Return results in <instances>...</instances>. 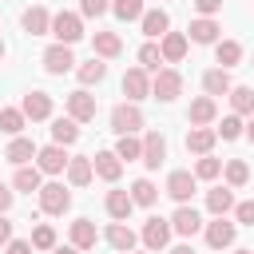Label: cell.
<instances>
[{
    "instance_id": "13",
    "label": "cell",
    "mask_w": 254,
    "mask_h": 254,
    "mask_svg": "<svg viewBox=\"0 0 254 254\" xmlns=\"http://www.w3.org/2000/svg\"><path fill=\"white\" fill-rule=\"evenodd\" d=\"M36 155H40V147H36L32 139H24V135H16V139H12L8 147H4V159H8L12 167H28V163H32Z\"/></svg>"
},
{
    "instance_id": "15",
    "label": "cell",
    "mask_w": 254,
    "mask_h": 254,
    "mask_svg": "<svg viewBox=\"0 0 254 254\" xmlns=\"http://www.w3.org/2000/svg\"><path fill=\"white\" fill-rule=\"evenodd\" d=\"M171 230H175V234H183V238H190V234H198V230H202V214H198L194 206H179V210L171 214Z\"/></svg>"
},
{
    "instance_id": "21",
    "label": "cell",
    "mask_w": 254,
    "mask_h": 254,
    "mask_svg": "<svg viewBox=\"0 0 254 254\" xmlns=\"http://www.w3.org/2000/svg\"><path fill=\"white\" fill-rule=\"evenodd\" d=\"M91 179H95L91 155H71V163H67V183H71V187H87Z\"/></svg>"
},
{
    "instance_id": "37",
    "label": "cell",
    "mask_w": 254,
    "mask_h": 254,
    "mask_svg": "<svg viewBox=\"0 0 254 254\" xmlns=\"http://www.w3.org/2000/svg\"><path fill=\"white\" fill-rule=\"evenodd\" d=\"M115 155H119V159H127V163L143 159V139H139V135H119V143H115Z\"/></svg>"
},
{
    "instance_id": "31",
    "label": "cell",
    "mask_w": 254,
    "mask_h": 254,
    "mask_svg": "<svg viewBox=\"0 0 254 254\" xmlns=\"http://www.w3.org/2000/svg\"><path fill=\"white\" fill-rule=\"evenodd\" d=\"M202 87H206V95L214 99V95H230L234 83H230V71H226V67H210V71L202 75Z\"/></svg>"
},
{
    "instance_id": "44",
    "label": "cell",
    "mask_w": 254,
    "mask_h": 254,
    "mask_svg": "<svg viewBox=\"0 0 254 254\" xmlns=\"http://www.w3.org/2000/svg\"><path fill=\"white\" fill-rule=\"evenodd\" d=\"M79 12L91 16V20H99L103 12H111V0H79Z\"/></svg>"
},
{
    "instance_id": "40",
    "label": "cell",
    "mask_w": 254,
    "mask_h": 254,
    "mask_svg": "<svg viewBox=\"0 0 254 254\" xmlns=\"http://www.w3.org/2000/svg\"><path fill=\"white\" fill-rule=\"evenodd\" d=\"M159 64H163L159 44H143V48H139V67H143V71H159Z\"/></svg>"
},
{
    "instance_id": "55",
    "label": "cell",
    "mask_w": 254,
    "mask_h": 254,
    "mask_svg": "<svg viewBox=\"0 0 254 254\" xmlns=\"http://www.w3.org/2000/svg\"><path fill=\"white\" fill-rule=\"evenodd\" d=\"M131 254H151V250H131Z\"/></svg>"
},
{
    "instance_id": "11",
    "label": "cell",
    "mask_w": 254,
    "mask_h": 254,
    "mask_svg": "<svg viewBox=\"0 0 254 254\" xmlns=\"http://www.w3.org/2000/svg\"><path fill=\"white\" fill-rule=\"evenodd\" d=\"M20 111H24L32 123L52 119V95H48V91H28V95L20 99Z\"/></svg>"
},
{
    "instance_id": "3",
    "label": "cell",
    "mask_w": 254,
    "mask_h": 254,
    "mask_svg": "<svg viewBox=\"0 0 254 254\" xmlns=\"http://www.w3.org/2000/svg\"><path fill=\"white\" fill-rule=\"evenodd\" d=\"M171 218H159V214H151L147 222H143V230H139V238H143V246L155 254V250H163L167 242H171Z\"/></svg>"
},
{
    "instance_id": "32",
    "label": "cell",
    "mask_w": 254,
    "mask_h": 254,
    "mask_svg": "<svg viewBox=\"0 0 254 254\" xmlns=\"http://www.w3.org/2000/svg\"><path fill=\"white\" fill-rule=\"evenodd\" d=\"M79 139V123L67 115V119H52V143H60V147H71Z\"/></svg>"
},
{
    "instance_id": "42",
    "label": "cell",
    "mask_w": 254,
    "mask_h": 254,
    "mask_svg": "<svg viewBox=\"0 0 254 254\" xmlns=\"http://www.w3.org/2000/svg\"><path fill=\"white\" fill-rule=\"evenodd\" d=\"M214 131H218L222 139H238V135H246V123H242V115H226Z\"/></svg>"
},
{
    "instance_id": "50",
    "label": "cell",
    "mask_w": 254,
    "mask_h": 254,
    "mask_svg": "<svg viewBox=\"0 0 254 254\" xmlns=\"http://www.w3.org/2000/svg\"><path fill=\"white\" fill-rule=\"evenodd\" d=\"M52 254H83V250H75V246H56Z\"/></svg>"
},
{
    "instance_id": "18",
    "label": "cell",
    "mask_w": 254,
    "mask_h": 254,
    "mask_svg": "<svg viewBox=\"0 0 254 254\" xmlns=\"http://www.w3.org/2000/svg\"><path fill=\"white\" fill-rule=\"evenodd\" d=\"M20 24H24V32H28V36H44V32H52V16H48V8H40V4L24 8Z\"/></svg>"
},
{
    "instance_id": "14",
    "label": "cell",
    "mask_w": 254,
    "mask_h": 254,
    "mask_svg": "<svg viewBox=\"0 0 254 254\" xmlns=\"http://www.w3.org/2000/svg\"><path fill=\"white\" fill-rule=\"evenodd\" d=\"M91 163H95V175H99L103 183H119V175H123V159H119L115 151H95Z\"/></svg>"
},
{
    "instance_id": "29",
    "label": "cell",
    "mask_w": 254,
    "mask_h": 254,
    "mask_svg": "<svg viewBox=\"0 0 254 254\" xmlns=\"http://www.w3.org/2000/svg\"><path fill=\"white\" fill-rule=\"evenodd\" d=\"M12 187L16 190H24V194H40V187H44V171L32 163V167H16V179H12Z\"/></svg>"
},
{
    "instance_id": "7",
    "label": "cell",
    "mask_w": 254,
    "mask_h": 254,
    "mask_svg": "<svg viewBox=\"0 0 254 254\" xmlns=\"http://www.w3.org/2000/svg\"><path fill=\"white\" fill-rule=\"evenodd\" d=\"M194 187H198L194 171H171V175H167V194H171V198H175L179 206H187V202H190Z\"/></svg>"
},
{
    "instance_id": "51",
    "label": "cell",
    "mask_w": 254,
    "mask_h": 254,
    "mask_svg": "<svg viewBox=\"0 0 254 254\" xmlns=\"http://www.w3.org/2000/svg\"><path fill=\"white\" fill-rule=\"evenodd\" d=\"M171 254H194V250H190V246L183 242V246H171Z\"/></svg>"
},
{
    "instance_id": "8",
    "label": "cell",
    "mask_w": 254,
    "mask_h": 254,
    "mask_svg": "<svg viewBox=\"0 0 254 254\" xmlns=\"http://www.w3.org/2000/svg\"><path fill=\"white\" fill-rule=\"evenodd\" d=\"M44 71H48V75L75 71V56H71V48H67V44H52V48L44 52Z\"/></svg>"
},
{
    "instance_id": "52",
    "label": "cell",
    "mask_w": 254,
    "mask_h": 254,
    "mask_svg": "<svg viewBox=\"0 0 254 254\" xmlns=\"http://www.w3.org/2000/svg\"><path fill=\"white\" fill-rule=\"evenodd\" d=\"M246 139L254 143V115H250V123H246Z\"/></svg>"
},
{
    "instance_id": "30",
    "label": "cell",
    "mask_w": 254,
    "mask_h": 254,
    "mask_svg": "<svg viewBox=\"0 0 254 254\" xmlns=\"http://www.w3.org/2000/svg\"><path fill=\"white\" fill-rule=\"evenodd\" d=\"M238 60H242V44H238V40H218V44H214V64H218V67L230 71V67H238Z\"/></svg>"
},
{
    "instance_id": "16",
    "label": "cell",
    "mask_w": 254,
    "mask_h": 254,
    "mask_svg": "<svg viewBox=\"0 0 254 254\" xmlns=\"http://www.w3.org/2000/svg\"><path fill=\"white\" fill-rule=\"evenodd\" d=\"M234 234H238V226H234V222H226V218H214V222H206V246H210V250L234 246Z\"/></svg>"
},
{
    "instance_id": "6",
    "label": "cell",
    "mask_w": 254,
    "mask_h": 254,
    "mask_svg": "<svg viewBox=\"0 0 254 254\" xmlns=\"http://www.w3.org/2000/svg\"><path fill=\"white\" fill-rule=\"evenodd\" d=\"M67 163H71V155H67L60 143L40 147V155H36V167H40L44 175H64V171H67Z\"/></svg>"
},
{
    "instance_id": "34",
    "label": "cell",
    "mask_w": 254,
    "mask_h": 254,
    "mask_svg": "<svg viewBox=\"0 0 254 254\" xmlns=\"http://www.w3.org/2000/svg\"><path fill=\"white\" fill-rule=\"evenodd\" d=\"M155 198H159V187L151 179H135L131 183V202L135 206H155Z\"/></svg>"
},
{
    "instance_id": "10",
    "label": "cell",
    "mask_w": 254,
    "mask_h": 254,
    "mask_svg": "<svg viewBox=\"0 0 254 254\" xmlns=\"http://www.w3.org/2000/svg\"><path fill=\"white\" fill-rule=\"evenodd\" d=\"M67 115H71L75 123H91V119H95V95H91L87 87L71 91V95H67Z\"/></svg>"
},
{
    "instance_id": "41",
    "label": "cell",
    "mask_w": 254,
    "mask_h": 254,
    "mask_svg": "<svg viewBox=\"0 0 254 254\" xmlns=\"http://www.w3.org/2000/svg\"><path fill=\"white\" fill-rule=\"evenodd\" d=\"M218 175H222V159L202 155V159L194 163V179H218Z\"/></svg>"
},
{
    "instance_id": "9",
    "label": "cell",
    "mask_w": 254,
    "mask_h": 254,
    "mask_svg": "<svg viewBox=\"0 0 254 254\" xmlns=\"http://www.w3.org/2000/svg\"><path fill=\"white\" fill-rule=\"evenodd\" d=\"M123 95H127V103L147 99V95H151V75H147L143 67H127V71H123Z\"/></svg>"
},
{
    "instance_id": "38",
    "label": "cell",
    "mask_w": 254,
    "mask_h": 254,
    "mask_svg": "<svg viewBox=\"0 0 254 254\" xmlns=\"http://www.w3.org/2000/svg\"><path fill=\"white\" fill-rule=\"evenodd\" d=\"M230 107L234 115H254V87H230Z\"/></svg>"
},
{
    "instance_id": "19",
    "label": "cell",
    "mask_w": 254,
    "mask_h": 254,
    "mask_svg": "<svg viewBox=\"0 0 254 254\" xmlns=\"http://www.w3.org/2000/svg\"><path fill=\"white\" fill-rule=\"evenodd\" d=\"M187 48H190V40H187L183 32H167V36L159 40V52H163V64H179V60L187 56Z\"/></svg>"
},
{
    "instance_id": "45",
    "label": "cell",
    "mask_w": 254,
    "mask_h": 254,
    "mask_svg": "<svg viewBox=\"0 0 254 254\" xmlns=\"http://www.w3.org/2000/svg\"><path fill=\"white\" fill-rule=\"evenodd\" d=\"M234 218H238L242 226H254V198H250V202H238V206H234Z\"/></svg>"
},
{
    "instance_id": "39",
    "label": "cell",
    "mask_w": 254,
    "mask_h": 254,
    "mask_svg": "<svg viewBox=\"0 0 254 254\" xmlns=\"http://www.w3.org/2000/svg\"><path fill=\"white\" fill-rule=\"evenodd\" d=\"M111 12H115L123 24H131V20H143V0H111Z\"/></svg>"
},
{
    "instance_id": "36",
    "label": "cell",
    "mask_w": 254,
    "mask_h": 254,
    "mask_svg": "<svg viewBox=\"0 0 254 254\" xmlns=\"http://www.w3.org/2000/svg\"><path fill=\"white\" fill-rule=\"evenodd\" d=\"M222 175H226V187H230V190H238V187L250 183V167H246L242 159H230V163L222 167Z\"/></svg>"
},
{
    "instance_id": "25",
    "label": "cell",
    "mask_w": 254,
    "mask_h": 254,
    "mask_svg": "<svg viewBox=\"0 0 254 254\" xmlns=\"http://www.w3.org/2000/svg\"><path fill=\"white\" fill-rule=\"evenodd\" d=\"M91 52H95L99 60H115V56L123 52L119 32H95V36H91Z\"/></svg>"
},
{
    "instance_id": "49",
    "label": "cell",
    "mask_w": 254,
    "mask_h": 254,
    "mask_svg": "<svg viewBox=\"0 0 254 254\" xmlns=\"http://www.w3.org/2000/svg\"><path fill=\"white\" fill-rule=\"evenodd\" d=\"M8 242H12V222L0 214V246H8Z\"/></svg>"
},
{
    "instance_id": "28",
    "label": "cell",
    "mask_w": 254,
    "mask_h": 254,
    "mask_svg": "<svg viewBox=\"0 0 254 254\" xmlns=\"http://www.w3.org/2000/svg\"><path fill=\"white\" fill-rule=\"evenodd\" d=\"M95 242H99L95 222H91V218H75V222H71V246H75V250H91Z\"/></svg>"
},
{
    "instance_id": "43",
    "label": "cell",
    "mask_w": 254,
    "mask_h": 254,
    "mask_svg": "<svg viewBox=\"0 0 254 254\" xmlns=\"http://www.w3.org/2000/svg\"><path fill=\"white\" fill-rule=\"evenodd\" d=\"M32 246H36V250H56V230H52L48 222H40V226L32 230Z\"/></svg>"
},
{
    "instance_id": "12",
    "label": "cell",
    "mask_w": 254,
    "mask_h": 254,
    "mask_svg": "<svg viewBox=\"0 0 254 254\" xmlns=\"http://www.w3.org/2000/svg\"><path fill=\"white\" fill-rule=\"evenodd\" d=\"M163 159H167V139H163L159 131H147V135H143V167H147V171H159Z\"/></svg>"
},
{
    "instance_id": "48",
    "label": "cell",
    "mask_w": 254,
    "mask_h": 254,
    "mask_svg": "<svg viewBox=\"0 0 254 254\" xmlns=\"http://www.w3.org/2000/svg\"><path fill=\"white\" fill-rule=\"evenodd\" d=\"M12 202H16V190H8V187L0 183V214H8V210H12Z\"/></svg>"
},
{
    "instance_id": "47",
    "label": "cell",
    "mask_w": 254,
    "mask_h": 254,
    "mask_svg": "<svg viewBox=\"0 0 254 254\" xmlns=\"http://www.w3.org/2000/svg\"><path fill=\"white\" fill-rule=\"evenodd\" d=\"M194 8H198L202 16H210V20H214V12L222 8V0H194Z\"/></svg>"
},
{
    "instance_id": "54",
    "label": "cell",
    "mask_w": 254,
    "mask_h": 254,
    "mask_svg": "<svg viewBox=\"0 0 254 254\" xmlns=\"http://www.w3.org/2000/svg\"><path fill=\"white\" fill-rule=\"evenodd\" d=\"M234 254H254V250H234Z\"/></svg>"
},
{
    "instance_id": "27",
    "label": "cell",
    "mask_w": 254,
    "mask_h": 254,
    "mask_svg": "<svg viewBox=\"0 0 254 254\" xmlns=\"http://www.w3.org/2000/svg\"><path fill=\"white\" fill-rule=\"evenodd\" d=\"M107 214L115 218V222H127L131 218V210H135V202H131V190H107Z\"/></svg>"
},
{
    "instance_id": "53",
    "label": "cell",
    "mask_w": 254,
    "mask_h": 254,
    "mask_svg": "<svg viewBox=\"0 0 254 254\" xmlns=\"http://www.w3.org/2000/svg\"><path fill=\"white\" fill-rule=\"evenodd\" d=\"M4 56H8V48H4V40H0V60H4Z\"/></svg>"
},
{
    "instance_id": "35",
    "label": "cell",
    "mask_w": 254,
    "mask_h": 254,
    "mask_svg": "<svg viewBox=\"0 0 254 254\" xmlns=\"http://www.w3.org/2000/svg\"><path fill=\"white\" fill-rule=\"evenodd\" d=\"M24 123H28V115H24L20 107H0V131H4V135L16 139V135L24 131Z\"/></svg>"
},
{
    "instance_id": "17",
    "label": "cell",
    "mask_w": 254,
    "mask_h": 254,
    "mask_svg": "<svg viewBox=\"0 0 254 254\" xmlns=\"http://www.w3.org/2000/svg\"><path fill=\"white\" fill-rule=\"evenodd\" d=\"M103 238H107V246H111V250H119V254H131V250H135V242H139V234H135L127 222H111Z\"/></svg>"
},
{
    "instance_id": "22",
    "label": "cell",
    "mask_w": 254,
    "mask_h": 254,
    "mask_svg": "<svg viewBox=\"0 0 254 254\" xmlns=\"http://www.w3.org/2000/svg\"><path fill=\"white\" fill-rule=\"evenodd\" d=\"M234 206H238V202H234V190H230V187H214V190H206V210H210L214 218H226Z\"/></svg>"
},
{
    "instance_id": "46",
    "label": "cell",
    "mask_w": 254,
    "mask_h": 254,
    "mask_svg": "<svg viewBox=\"0 0 254 254\" xmlns=\"http://www.w3.org/2000/svg\"><path fill=\"white\" fill-rule=\"evenodd\" d=\"M36 246H32V238H12L8 246H4V254H32Z\"/></svg>"
},
{
    "instance_id": "33",
    "label": "cell",
    "mask_w": 254,
    "mask_h": 254,
    "mask_svg": "<svg viewBox=\"0 0 254 254\" xmlns=\"http://www.w3.org/2000/svg\"><path fill=\"white\" fill-rule=\"evenodd\" d=\"M103 75H107V64H103L99 56H91L87 64H79V67H75V79H79L83 87H91V83H99Z\"/></svg>"
},
{
    "instance_id": "4",
    "label": "cell",
    "mask_w": 254,
    "mask_h": 254,
    "mask_svg": "<svg viewBox=\"0 0 254 254\" xmlns=\"http://www.w3.org/2000/svg\"><path fill=\"white\" fill-rule=\"evenodd\" d=\"M139 127H143L139 103H119V107L111 111V131H115V135H135Z\"/></svg>"
},
{
    "instance_id": "23",
    "label": "cell",
    "mask_w": 254,
    "mask_h": 254,
    "mask_svg": "<svg viewBox=\"0 0 254 254\" xmlns=\"http://www.w3.org/2000/svg\"><path fill=\"white\" fill-rule=\"evenodd\" d=\"M143 36H151V40H163L167 32H171V16L163 12V8H151V12H143Z\"/></svg>"
},
{
    "instance_id": "24",
    "label": "cell",
    "mask_w": 254,
    "mask_h": 254,
    "mask_svg": "<svg viewBox=\"0 0 254 254\" xmlns=\"http://www.w3.org/2000/svg\"><path fill=\"white\" fill-rule=\"evenodd\" d=\"M190 36L187 40H194V44H218V20H210V16H198V20H190V28H187Z\"/></svg>"
},
{
    "instance_id": "2",
    "label": "cell",
    "mask_w": 254,
    "mask_h": 254,
    "mask_svg": "<svg viewBox=\"0 0 254 254\" xmlns=\"http://www.w3.org/2000/svg\"><path fill=\"white\" fill-rule=\"evenodd\" d=\"M52 36H56V44H75V40H83V20L75 16V12H56L52 16Z\"/></svg>"
},
{
    "instance_id": "26",
    "label": "cell",
    "mask_w": 254,
    "mask_h": 254,
    "mask_svg": "<svg viewBox=\"0 0 254 254\" xmlns=\"http://www.w3.org/2000/svg\"><path fill=\"white\" fill-rule=\"evenodd\" d=\"M214 139H218L214 127H190V131H187V151H194V155L202 159V155H210Z\"/></svg>"
},
{
    "instance_id": "5",
    "label": "cell",
    "mask_w": 254,
    "mask_h": 254,
    "mask_svg": "<svg viewBox=\"0 0 254 254\" xmlns=\"http://www.w3.org/2000/svg\"><path fill=\"white\" fill-rule=\"evenodd\" d=\"M71 206V190H64V183H44L40 187V210L44 214H64Z\"/></svg>"
},
{
    "instance_id": "20",
    "label": "cell",
    "mask_w": 254,
    "mask_h": 254,
    "mask_svg": "<svg viewBox=\"0 0 254 254\" xmlns=\"http://www.w3.org/2000/svg\"><path fill=\"white\" fill-rule=\"evenodd\" d=\"M214 115H218V103H214L210 95H198V99L190 103V111H187L190 127H210V123H214Z\"/></svg>"
},
{
    "instance_id": "1",
    "label": "cell",
    "mask_w": 254,
    "mask_h": 254,
    "mask_svg": "<svg viewBox=\"0 0 254 254\" xmlns=\"http://www.w3.org/2000/svg\"><path fill=\"white\" fill-rule=\"evenodd\" d=\"M183 95V75L175 67H159L155 79H151V99H163V103H175Z\"/></svg>"
}]
</instances>
